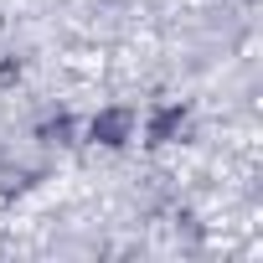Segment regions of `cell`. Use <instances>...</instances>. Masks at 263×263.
<instances>
[{
	"label": "cell",
	"instance_id": "1",
	"mask_svg": "<svg viewBox=\"0 0 263 263\" xmlns=\"http://www.w3.org/2000/svg\"><path fill=\"white\" fill-rule=\"evenodd\" d=\"M135 129H140L135 108L114 103V108H98V114L83 124V140H88V145H98V150H124L129 140H135Z\"/></svg>",
	"mask_w": 263,
	"mask_h": 263
},
{
	"label": "cell",
	"instance_id": "3",
	"mask_svg": "<svg viewBox=\"0 0 263 263\" xmlns=\"http://www.w3.org/2000/svg\"><path fill=\"white\" fill-rule=\"evenodd\" d=\"M36 140H42V145H57V150H72V145L83 140V124H78L72 114H47V119L36 124Z\"/></svg>",
	"mask_w": 263,
	"mask_h": 263
},
{
	"label": "cell",
	"instance_id": "2",
	"mask_svg": "<svg viewBox=\"0 0 263 263\" xmlns=\"http://www.w3.org/2000/svg\"><path fill=\"white\" fill-rule=\"evenodd\" d=\"M186 129H191V103H155L150 119H145V145H150V150L181 145Z\"/></svg>",
	"mask_w": 263,
	"mask_h": 263
},
{
	"label": "cell",
	"instance_id": "4",
	"mask_svg": "<svg viewBox=\"0 0 263 263\" xmlns=\"http://www.w3.org/2000/svg\"><path fill=\"white\" fill-rule=\"evenodd\" d=\"M21 72H26V67H21V57H0V88H16V83H21Z\"/></svg>",
	"mask_w": 263,
	"mask_h": 263
}]
</instances>
